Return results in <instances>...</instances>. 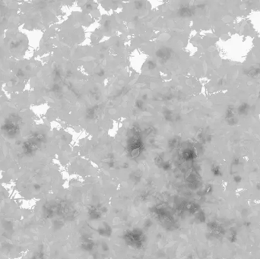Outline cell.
Segmentation results:
<instances>
[{
	"mask_svg": "<svg viewBox=\"0 0 260 259\" xmlns=\"http://www.w3.org/2000/svg\"><path fill=\"white\" fill-rule=\"evenodd\" d=\"M123 239L127 245L136 249L142 247L145 241L144 233L139 229L127 231L123 235Z\"/></svg>",
	"mask_w": 260,
	"mask_h": 259,
	"instance_id": "1",
	"label": "cell"
},
{
	"mask_svg": "<svg viewBox=\"0 0 260 259\" xmlns=\"http://www.w3.org/2000/svg\"><path fill=\"white\" fill-rule=\"evenodd\" d=\"M94 243L93 242V239L89 238L88 236H85L83 240L82 241V247L85 251H91L93 249Z\"/></svg>",
	"mask_w": 260,
	"mask_h": 259,
	"instance_id": "2",
	"label": "cell"
},
{
	"mask_svg": "<svg viewBox=\"0 0 260 259\" xmlns=\"http://www.w3.org/2000/svg\"><path fill=\"white\" fill-rule=\"evenodd\" d=\"M104 227H100V229H99L98 230L99 234L101 235H104V236H106V235H110L111 233L110 227H106V226H107V224H104Z\"/></svg>",
	"mask_w": 260,
	"mask_h": 259,
	"instance_id": "3",
	"label": "cell"
}]
</instances>
